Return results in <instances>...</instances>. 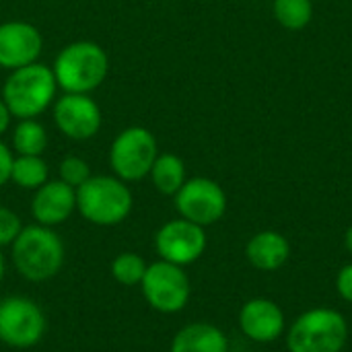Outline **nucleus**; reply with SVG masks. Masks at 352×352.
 <instances>
[{
	"label": "nucleus",
	"mask_w": 352,
	"mask_h": 352,
	"mask_svg": "<svg viewBox=\"0 0 352 352\" xmlns=\"http://www.w3.org/2000/svg\"><path fill=\"white\" fill-rule=\"evenodd\" d=\"M58 82L54 78L52 66L33 62L29 66L10 70L4 87L2 101L16 120L39 118L56 101Z\"/></svg>",
	"instance_id": "7ed1b4c3"
},
{
	"label": "nucleus",
	"mask_w": 352,
	"mask_h": 352,
	"mask_svg": "<svg viewBox=\"0 0 352 352\" xmlns=\"http://www.w3.org/2000/svg\"><path fill=\"white\" fill-rule=\"evenodd\" d=\"M47 322L41 307L29 297L0 301V342L12 349H31L41 342Z\"/></svg>",
	"instance_id": "0eeeda50"
},
{
	"label": "nucleus",
	"mask_w": 352,
	"mask_h": 352,
	"mask_svg": "<svg viewBox=\"0 0 352 352\" xmlns=\"http://www.w3.org/2000/svg\"><path fill=\"white\" fill-rule=\"evenodd\" d=\"M239 328L254 342H272L285 332V314L270 299H252L239 311Z\"/></svg>",
	"instance_id": "4468645a"
},
{
	"label": "nucleus",
	"mask_w": 352,
	"mask_h": 352,
	"mask_svg": "<svg viewBox=\"0 0 352 352\" xmlns=\"http://www.w3.org/2000/svg\"><path fill=\"white\" fill-rule=\"evenodd\" d=\"M52 72L60 91L91 95L107 78L109 56L95 41H72L58 52Z\"/></svg>",
	"instance_id": "f257e3e1"
},
{
	"label": "nucleus",
	"mask_w": 352,
	"mask_h": 352,
	"mask_svg": "<svg viewBox=\"0 0 352 352\" xmlns=\"http://www.w3.org/2000/svg\"><path fill=\"white\" fill-rule=\"evenodd\" d=\"M148 177L159 194L175 196L179 192V188L186 184V165H184L182 157H177L173 153H163V155L159 153L151 167Z\"/></svg>",
	"instance_id": "f3484780"
},
{
	"label": "nucleus",
	"mask_w": 352,
	"mask_h": 352,
	"mask_svg": "<svg viewBox=\"0 0 352 352\" xmlns=\"http://www.w3.org/2000/svg\"><path fill=\"white\" fill-rule=\"evenodd\" d=\"M344 243H346V250L352 254V227H349V231L344 235Z\"/></svg>",
	"instance_id": "bb28decb"
},
{
	"label": "nucleus",
	"mask_w": 352,
	"mask_h": 352,
	"mask_svg": "<svg viewBox=\"0 0 352 352\" xmlns=\"http://www.w3.org/2000/svg\"><path fill=\"white\" fill-rule=\"evenodd\" d=\"M349 338V326L336 309H309L299 316L287 338L291 352H340Z\"/></svg>",
	"instance_id": "39448f33"
},
{
	"label": "nucleus",
	"mask_w": 352,
	"mask_h": 352,
	"mask_svg": "<svg viewBox=\"0 0 352 352\" xmlns=\"http://www.w3.org/2000/svg\"><path fill=\"white\" fill-rule=\"evenodd\" d=\"M76 210V190L62 179H47L35 190L31 200V214L37 225L58 227L70 219Z\"/></svg>",
	"instance_id": "ddd939ff"
},
{
	"label": "nucleus",
	"mask_w": 352,
	"mask_h": 352,
	"mask_svg": "<svg viewBox=\"0 0 352 352\" xmlns=\"http://www.w3.org/2000/svg\"><path fill=\"white\" fill-rule=\"evenodd\" d=\"M50 179V167L43 157L16 155L10 169V182L23 190H37Z\"/></svg>",
	"instance_id": "6ab92c4d"
},
{
	"label": "nucleus",
	"mask_w": 352,
	"mask_h": 352,
	"mask_svg": "<svg viewBox=\"0 0 352 352\" xmlns=\"http://www.w3.org/2000/svg\"><path fill=\"white\" fill-rule=\"evenodd\" d=\"M91 167L89 163L82 159V157H76V155H68L60 161L58 165V179H62L64 184L72 186L74 190L78 186H82L89 177H91Z\"/></svg>",
	"instance_id": "4be33fe9"
},
{
	"label": "nucleus",
	"mask_w": 352,
	"mask_h": 352,
	"mask_svg": "<svg viewBox=\"0 0 352 352\" xmlns=\"http://www.w3.org/2000/svg\"><path fill=\"white\" fill-rule=\"evenodd\" d=\"M146 303L159 314H177L188 305L190 278L182 266L159 260L146 266L140 283Z\"/></svg>",
	"instance_id": "6e6552de"
},
{
	"label": "nucleus",
	"mask_w": 352,
	"mask_h": 352,
	"mask_svg": "<svg viewBox=\"0 0 352 352\" xmlns=\"http://www.w3.org/2000/svg\"><path fill=\"white\" fill-rule=\"evenodd\" d=\"M21 229H23V223L16 217V212L6 206H0V248L12 245Z\"/></svg>",
	"instance_id": "5701e85b"
},
{
	"label": "nucleus",
	"mask_w": 352,
	"mask_h": 352,
	"mask_svg": "<svg viewBox=\"0 0 352 352\" xmlns=\"http://www.w3.org/2000/svg\"><path fill=\"white\" fill-rule=\"evenodd\" d=\"M173 200L179 217L200 227L219 223L227 210L225 190L208 177L186 179V184L173 196Z\"/></svg>",
	"instance_id": "1a4fd4ad"
},
{
	"label": "nucleus",
	"mask_w": 352,
	"mask_h": 352,
	"mask_svg": "<svg viewBox=\"0 0 352 352\" xmlns=\"http://www.w3.org/2000/svg\"><path fill=\"white\" fill-rule=\"evenodd\" d=\"M159 155L155 134L144 126L124 128L109 146V167L122 182H140L148 177Z\"/></svg>",
	"instance_id": "423d86ee"
},
{
	"label": "nucleus",
	"mask_w": 352,
	"mask_h": 352,
	"mask_svg": "<svg viewBox=\"0 0 352 352\" xmlns=\"http://www.w3.org/2000/svg\"><path fill=\"white\" fill-rule=\"evenodd\" d=\"M4 272H6V264H4V256L0 252V280L4 278Z\"/></svg>",
	"instance_id": "cd10ccee"
},
{
	"label": "nucleus",
	"mask_w": 352,
	"mask_h": 352,
	"mask_svg": "<svg viewBox=\"0 0 352 352\" xmlns=\"http://www.w3.org/2000/svg\"><path fill=\"white\" fill-rule=\"evenodd\" d=\"M289 254H291V245L287 237L276 231H262L254 235L245 248V256L250 264L264 272L283 268L285 262L289 260Z\"/></svg>",
	"instance_id": "2eb2a0df"
},
{
	"label": "nucleus",
	"mask_w": 352,
	"mask_h": 352,
	"mask_svg": "<svg viewBox=\"0 0 352 352\" xmlns=\"http://www.w3.org/2000/svg\"><path fill=\"white\" fill-rule=\"evenodd\" d=\"M229 340L225 332L212 324L196 322L182 328L171 342V352H227Z\"/></svg>",
	"instance_id": "dca6fc26"
},
{
	"label": "nucleus",
	"mask_w": 352,
	"mask_h": 352,
	"mask_svg": "<svg viewBox=\"0 0 352 352\" xmlns=\"http://www.w3.org/2000/svg\"><path fill=\"white\" fill-rule=\"evenodd\" d=\"M47 130L37 120H19V124L12 128V151L16 155H35L41 157L47 148Z\"/></svg>",
	"instance_id": "a211bd4d"
},
{
	"label": "nucleus",
	"mask_w": 352,
	"mask_h": 352,
	"mask_svg": "<svg viewBox=\"0 0 352 352\" xmlns=\"http://www.w3.org/2000/svg\"><path fill=\"white\" fill-rule=\"evenodd\" d=\"M134 206L126 182L116 175H91L76 188V210L93 225L113 227L124 223Z\"/></svg>",
	"instance_id": "20e7f679"
},
{
	"label": "nucleus",
	"mask_w": 352,
	"mask_h": 352,
	"mask_svg": "<svg viewBox=\"0 0 352 352\" xmlns=\"http://www.w3.org/2000/svg\"><path fill=\"white\" fill-rule=\"evenodd\" d=\"M12 148H8L2 140H0V186L10 182V169H12Z\"/></svg>",
	"instance_id": "b1692460"
},
{
	"label": "nucleus",
	"mask_w": 352,
	"mask_h": 352,
	"mask_svg": "<svg viewBox=\"0 0 352 352\" xmlns=\"http://www.w3.org/2000/svg\"><path fill=\"white\" fill-rule=\"evenodd\" d=\"M146 262L140 254L134 252H124L120 256H116V260L111 262V276L124 285V287H134L140 285L146 272Z\"/></svg>",
	"instance_id": "412c9836"
},
{
	"label": "nucleus",
	"mask_w": 352,
	"mask_h": 352,
	"mask_svg": "<svg viewBox=\"0 0 352 352\" xmlns=\"http://www.w3.org/2000/svg\"><path fill=\"white\" fill-rule=\"evenodd\" d=\"M10 120H12V113L8 111L6 103H4L2 97H0V136L10 128Z\"/></svg>",
	"instance_id": "a878e982"
},
{
	"label": "nucleus",
	"mask_w": 352,
	"mask_h": 352,
	"mask_svg": "<svg viewBox=\"0 0 352 352\" xmlns=\"http://www.w3.org/2000/svg\"><path fill=\"white\" fill-rule=\"evenodd\" d=\"M43 37L39 29L27 21L0 23V68L16 70L39 62Z\"/></svg>",
	"instance_id": "f8f14e48"
},
{
	"label": "nucleus",
	"mask_w": 352,
	"mask_h": 352,
	"mask_svg": "<svg viewBox=\"0 0 352 352\" xmlns=\"http://www.w3.org/2000/svg\"><path fill=\"white\" fill-rule=\"evenodd\" d=\"M155 250L161 256V260L175 264V266H188L200 260V256L206 250V233L204 227L190 223L186 219H173L165 223L157 235H155Z\"/></svg>",
	"instance_id": "9d476101"
},
{
	"label": "nucleus",
	"mask_w": 352,
	"mask_h": 352,
	"mask_svg": "<svg viewBox=\"0 0 352 352\" xmlns=\"http://www.w3.org/2000/svg\"><path fill=\"white\" fill-rule=\"evenodd\" d=\"M276 21L291 31H299L309 25L314 16L311 0H272Z\"/></svg>",
	"instance_id": "aec40b11"
},
{
	"label": "nucleus",
	"mask_w": 352,
	"mask_h": 352,
	"mask_svg": "<svg viewBox=\"0 0 352 352\" xmlns=\"http://www.w3.org/2000/svg\"><path fill=\"white\" fill-rule=\"evenodd\" d=\"M56 128L70 140H89L93 138L101 124V107L91 95L82 93H64L52 105Z\"/></svg>",
	"instance_id": "9b49d317"
},
{
	"label": "nucleus",
	"mask_w": 352,
	"mask_h": 352,
	"mask_svg": "<svg viewBox=\"0 0 352 352\" xmlns=\"http://www.w3.org/2000/svg\"><path fill=\"white\" fill-rule=\"evenodd\" d=\"M336 289H338V293H340V297H342L344 301L352 303V264L344 266V268L338 272Z\"/></svg>",
	"instance_id": "393cba45"
},
{
	"label": "nucleus",
	"mask_w": 352,
	"mask_h": 352,
	"mask_svg": "<svg viewBox=\"0 0 352 352\" xmlns=\"http://www.w3.org/2000/svg\"><path fill=\"white\" fill-rule=\"evenodd\" d=\"M10 248L16 272L31 283L50 280L64 266V241L52 227L37 223L23 227Z\"/></svg>",
	"instance_id": "f03ea898"
}]
</instances>
